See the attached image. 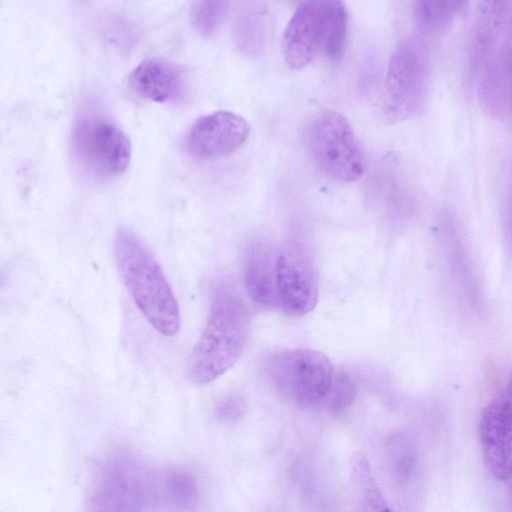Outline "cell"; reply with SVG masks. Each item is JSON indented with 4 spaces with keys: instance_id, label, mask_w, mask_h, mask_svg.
Segmentation results:
<instances>
[{
    "instance_id": "obj_13",
    "label": "cell",
    "mask_w": 512,
    "mask_h": 512,
    "mask_svg": "<svg viewBox=\"0 0 512 512\" xmlns=\"http://www.w3.org/2000/svg\"><path fill=\"white\" fill-rule=\"evenodd\" d=\"M276 258L270 248L253 246L247 256L245 284L250 298L263 307L278 305Z\"/></svg>"
},
{
    "instance_id": "obj_9",
    "label": "cell",
    "mask_w": 512,
    "mask_h": 512,
    "mask_svg": "<svg viewBox=\"0 0 512 512\" xmlns=\"http://www.w3.org/2000/svg\"><path fill=\"white\" fill-rule=\"evenodd\" d=\"M479 440L489 473L512 478V367L501 390L486 404L479 420Z\"/></svg>"
},
{
    "instance_id": "obj_22",
    "label": "cell",
    "mask_w": 512,
    "mask_h": 512,
    "mask_svg": "<svg viewBox=\"0 0 512 512\" xmlns=\"http://www.w3.org/2000/svg\"><path fill=\"white\" fill-rule=\"evenodd\" d=\"M243 414V403L237 398H227L219 403L216 416L223 422H235Z\"/></svg>"
},
{
    "instance_id": "obj_18",
    "label": "cell",
    "mask_w": 512,
    "mask_h": 512,
    "mask_svg": "<svg viewBox=\"0 0 512 512\" xmlns=\"http://www.w3.org/2000/svg\"><path fill=\"white\" fill-rule=\"evenodd\" d=\"M230 8L224 0H203L196 2L191 9L193 28L202 36H211L222 24Z\"/></svg>"
},
{
    "instance_id": "obj_8",
    "label": "cell",
    "mask_w": 512,
    "mask_h": 512,
    "mask_svg": "<svg viewBox=\"0 0 512 512\" xmlns=\"http://www.w3.org/2000/svg\"><path fill=\"white\" fill-rule=\"evenodd\" d=\"M268 374L276 388L301 407L326 400L334 378L329 358L313 349L276 353L268 362Z\"/></svg>"
},
{
    "instance_id": "obj_11",
    "label": "cell",
    "mask_w": 512,
    "mask_h": 512,
    "mask_svg": "<svg viewBox=\"0 0 512 512\" xmlns=\"http://www.w3.org/2000/svg\"><path fill=\"white\" fill-rule=\"evenodd\" d=\"M278 306L288 315L304 316L317 304L318 285L306 256L295 250L281 252L276 259Z\"/></svg>"
},
{
    "instance_id": "obj_4",
    "label": "cell",
    "mask_w": 512,
    "mask_h": 512,
    "mask_svg": "<svg viewBox=\"0 0 512 512\" xmlns=\"http://www.w3.org/2000/svg\"><path fill=\"white\" fill-rule=\"evenodd\" d=\"M347 37V12L336 0L302 2L284 31L283 55L292 69H302L318 56L338 60Z\"/></svg>"
},
{
    "instance_id": "obj_5",
    "label": "cell",
    "mask_w": 512,
    "mask_h": 512,
    "mask_svg": "<svg viewBox=\"0 0 512 512\" xmlns=\"http://www.w3.org/2000/svg\"><path fill=\"white\" fill-rule=\"evenodd\" d=\"M430 81V57L416 37L403 40L394 50L387 69L385 115L390 122L414 116L423 106Z\"/></svg>"
},
{
    "instance_id": "obj_2",
    "label": "cell",
    "mask_w": 512,
    "mask_h": 512,
    "mask_svg": "<svg viewBox=\"0 0 512 512\" xmlns=\"http://www.w3.org/2000/svg\"><path fill=\"white\" fill-rule=\"evenodd\" d=\"M250 317L242 301L224 284L213 293L208 318L189 360V376L207 384L229 370L241 356Z\"/></svg>"
},
{
    "instance_id": "obj_10",
    "label": "cell",
    "mask_w": 512,
    "mask_h": 512,
    "mask_svg": "<svg viewBox=\"0 0 512 512\" xmlns=\"http://www.w3.org/2000/svg\"><path fill=\"white\" fill-rule=\"evenodd\" d=\"M249 135L250 125L242 116L231 111H216L194 122L185 144L194 158L213 160L238 151Z\"/></svg>"
},
{
    "instance_id": "obj_3",
    "label": "cell",
    "mask_w": 512,
    "mask_h": 512,
    "mask_svg": "<svg viewBox=\"0 0 512 512\" xmlns=\"http://www.w3.org/2000/svg\"><path fill=\"white\" fill-rule=\"evenodd\" d=\"M160 475L129 452L110 454L96 473L91 512H160Z\"/></svg>"
},
{
    "instance_id": "obj_16",
    "label": "cell",
    "mask_w": 512,
    "mask_h": 512,
    "mask_svg": "<svg viewBox=\"0 0 512 512\" xmlns=\"http://www.w3.org/2000/svg\"><path fill=\"white\" fill-rule=\"evenodd\" d=\"M467 3L456 0H424L414 5L413 16L419 31L434 33L447 27Z\"/></svg>"
},
{
    "instance_id": "obj_19",
    "label": "cell",
    "mask_w": 512,
    "mask_h": 512,
    "mask_svg": "<svg viewBox=\"0 0 512 512\" xmlns=\"http://www.w3.org/2000/svg\"><path fill=\"white\" fill-rule=\"evenodd\" d=\"M388 458L392 473L396 479L406 481L415 467V455L403 439L395 438L388 446Z\"/></svg>"
},
{
    "instance_id": "obj_21",
    "label": "cell",
    "mask_w": 512,
    "mask_h": 512,
    "mask_svg": "<svg viewBox=\"0 0 512 512\" xmlns=\"http://www.w3.org/2000/svg\"><path fill=\"white\" fill-rule=\"evenodd\" d=\"M507 32L508 35L504 42V66L508 108L512 113V10L508 20Z\"/></svg>"
},
{
    "instance_id": "obj_17",
    "label": "cell",
    "mask_w": 512,
    "mask_h": 512,
    "mask_svg": "<svg viewBox=\"0 0 512 512\" xmlns=\"http://www.w3.org/2000/svg\"><path fill=\"white\" fill-rule=\"evenodd\" d=\"M265 14L259 3H252L239 15L235 24V41L248 56L258 55L265 39Z\"/></svg>"
},
{
    "instance_id": "obj_14",
    "label": "cell",
    "mask_w": 512,
    "mask_h": 512,
    "mask_svg": "<svg viewBox=\"0 0 512 512\" xmlns=\"http://www.w3.org/2000/svg\"><path fill=\"white\" fill-rule=\"evenodd\" d=\"M198 501L199 489L193 475L178 468L161 470V512H193Z\"/></svg>"
},
{
    "instance_id": "obj_15",
    "label": "cell",
    "mask_w": 512,
    "mask_h": 512,
    "mask_svg": "<svg viewBox=\"0 0 512 512\" xmlns=\"http://www.w3.org/2000/svg\"><path fill=\"white\" fill-rule=\"evenodd\" d=\"M354 512H392L373 476L367 459L356 454L350 467Z\"/></svg>"
},
{
    "instance_id": "obj_6",
    "label": "cell",
    "mask_w": 512,
    "mask_h": 512,
    "mask_svg": "<svg viewBox=\"0 0 512 512\" xmlns=\"http://www.w3.org/2000/svg\"><path fill=\"white\" fill-rule=\"evenodd\" d=\"M72 152L83 174L94 180L121 175L131 160L127 135L102 116L84 115L72 131Z\"/></svg>"
},
{
    "instance_id": "obj_7",
    "label": "cell",
    "mask_w": 512,
    "mask_h": 512,
    "mask_svg": "<svg viewBox=\"0 0 512 512\" xmlns=\"http://www.w3.org/2000/svg\"><path fill=\"white\" fill-rule=\"evenodd\" d=\"M308 147L321 171L339 182L362 177L366 161L349 121L337 111H324L311 123Z\"/></svg>"
},
{
    "instance_id": "obj_1",
    "label": "cell",
    "mask_w": 512,
    "mask_h": 512,
    "mask_svg": "<svg viewBox=\"0 0 512 512\" xmlns=\"http://www.w3.org/2000/svg\"><path fill=\"white\" fill-rule=\"evenodd\" d=\"M114 255L121 279L148 323L167 337L180 328V311L166 277L146 246L129 228L117 230Z\"/></svg>"
},
{
    "instance_id": "obj_20",
    "label": "cell",
    "mask_w": 512,
    "mask_h": 512,
    "mask_svg": "<svg viewBox=\"0 0 512 512\" xmlns=\"http://www.w3.org/2000/svg\"><path fill=\"white\" fill-rule=\"evenodd\" d=\"M356 387L346 372H338L333 378L329 394L326 398L328 408L333 413L346 410L354 401Z\"/></svg>"
},
{
    "instance_id": "obj_23",
    "label": "cell",
    "mask_w": 512,
    "mask_h": 512,
    "mask_svg": "<svg viewBox=\"0 0 512 512\" xmlns=\"http://www.w3.org/2000/svg\"><path fill=\"white\" fill-rule=\"evenodd\" d=\"M510 215H511V225H512V198H511V204H510Z\"/></svg>"
},
{
    "instance_id": "obj_12",
    "label": "cell",
    "mask_w": 512,
    "mask_h": 512,
    "mask_svg": "<svg viewBox=\"0 0 512 512\" xmlns=\"http://www.w3.org/2000/svg\"><path fill=\"white\" fill-rule=\"evenodd\" d=\"M129 83L140 97L168 103L182 96L186 76L180 65L166 59L150 58L133 69Z\"/></svg>"
}]
</instances>
